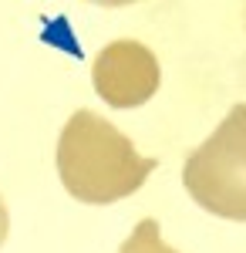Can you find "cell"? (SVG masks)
Here are the masks:
<instances>
[{"label": "cell", "instance_id": "obj_1", "mask_svg": "<svg viewBox=\"0 0 246 253\" xmlns=\"http://www.w3.org/2000/svg\"><path fill=\"white\" fill-rule=\"evenodd\" d=\"M159 169V162L138 156L108 118L81 108L68 118L57 138V175L68 193L88 206H108L135 189Z\"/></svg>", "mask_w": 246, "mask_h": 253}, {"label": "cell", "instance_id": "obj_2", "mask_svg": "<svg viewBox=\"0 0 246 253\" xmlns=\"http://www.w3.org/2000/svg\"><path fill=\"white\" fill-rule=\"evenodd\" d=\"M182 186L206 213L246 223V105H233L216 132L189 152Z\"/></svg>", "mask_w": 246, "mask_h": 253}, {"label": "cell", "instance_id": "obj_3", "mask_svg": "<svg viewBox=\"0 0 246 253\" xmlns=\"http://www.w3.org/2000/svg\"><path fill=\"white\" fill-rule=\"evenodd\" d=\"M95 91L112 108H138L145 105L162 81V68L145 44L138 41H112L101 47L91 68Z\"/></svg>", "mask_w": 246, "mask_h": 253}, {"label": "cell", "instance_id": "obj_4", "mask_svg": "<svg viewBox=\"0 0 246 253\" xmlns=\"http://www.w3.org/2000/svg\"><path fill=\"white\" fill-rule=\"evenodd\" d=\"M118 253H175V250L162 240V230H159L155 219H142L132 233H128V240L122 243Z\"/></svg>", "mask_w": 246, "mask_h": 253}, {"label": "cell", "instance_id": "obj_5", "mask_svg": "<svg viewBox=\"0 0 246 253\" xmlns=\"http://www.w3.org/2000/svg\"><path fill=\"white\" fill-rule=\"evenodd\" d=\"M7 230H10V216H7V206H3V199H0V247H3V240H7Z\"/></svg>", "mask_w": 246, "mask_h": 253}, {"label": "cell", "instance_id": "obj_6", "mask_svg": "<svg viewBox=\"0 0 246 253\" xmlns=\"http://www.w3.org/2000/svg\"><path fill=\"white\" fill-rule=\"evenodd\" d=\"M98 7H125V3H135V0H91Z\"/></svg>", "mask_w": 246, "mask_h": 253}]
</instances>
